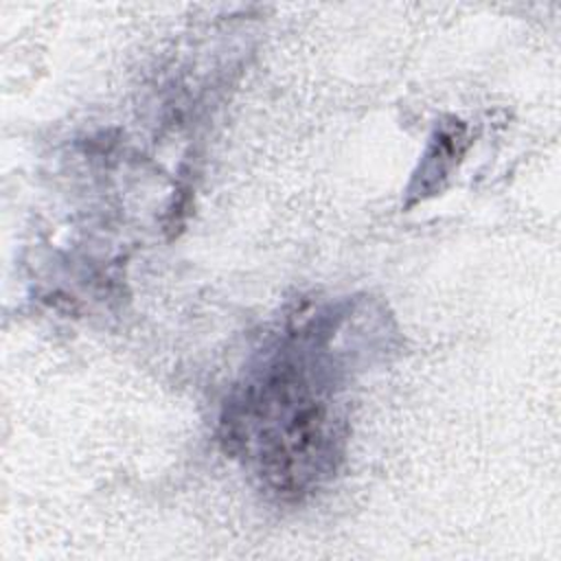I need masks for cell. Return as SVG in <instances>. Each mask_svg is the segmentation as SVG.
Wrapping results in <instances>:
<instances>
[{"label": "cell", "instance_id": "cell-1", "mask_svg": "<svg viewBox=\"0 0 561 561\" xmlns=\"http://www.w3.org/2000/svg\"><path fill=\"white\" fill-rule=\"evenodd\" d=\"M318 335L294 333L241 386L221 416V440L245 454L263 484L300 500L335 471L344 419Z\"/></svg>", "mask_w": 561, "mask_h": 561}]
</instances>
